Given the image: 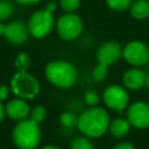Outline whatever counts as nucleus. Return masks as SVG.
<instances>
[{
	"mask_svg": "<svg viewBox=\"0 0 149 149\" xmlns=\"http://www.w3.org/2000/svg\"><path fill=\"white\" fill-rule=\"evenodd\" d=\"M5 115H6V109H5V106L2 105V102L0 101V122L5 119Z\"/></svg>",
	"mask_w": 149,
	"mask_h": 149,
	"instance_id": "28",
	"label": "nucleus"
},
{
	"mask_svg": "<svg viewBox=\"0 0 149 149\" xmlns=\"http://www.w3.org/2000/svg\"><path fill=\"white\" fill-rule=\"evenodd\" d=\"M5 29H6V26L2 23V21H0V36L5 35Z\"/></svg>",
	"mask_w": 149,
	"mask_h": 149,
	"instance_id": "29",
	"label": "nucleus"
},
{
	"mask_svg": "<svg viewBox=\"0 0 149 149\" xmlns=\"http://www.w3.org/2000/svg\"><path fill=\"white\" fill-rule=\"evenodd\" d=\"M146 86L149 88V73L147 74V78H146Z\"/></svg>",
	"mask_w": 149,
	"mask_h": 149,
	"instance_id": "31",
	"label": "nucleus"
},
{
	"mask_svg": "<svg viewBox=\"0 0 149 149\" xmlns=\"http://www.w3.org/2000/svg\"><path fill=\"white\" fill-rule=\"evenodd\" d=\"M84 100H85V102L91 107V106H97L98 104H99V101H100V97H99V94L95 92V91H87L86 93H85V95H84Z\"/></svg>",
	"mask_w": 149,
	"mask_h": 149,
	"instance_id": "24",
	"label": "nucleus"
},
{
	"mask_svg": "<svg viewBox=\"0 0 149 149\" xmlns=\"http://www.w3.org/2000/svg\"><path fill=\"white\" fill-rule=\"evenodd\" d=\"M5 36L12 44H23L29 36L28 26H26L22 21H13L6 24Z\"/></svg>",
	"mask_w": 149,
	"mask_h": 149,
	"instance_id": "11",
	"label": "nucleus"
},
{
	"mask_svg": "<svg viewBox=\"0 0 149 149\" xmlns=\"http://www.w3.org/2000/svg\"><path fill=\"white\" fill-rule=\"evenodd\" d=\"M57 33L62 40L73 41L83 31V21L79 15L73 13H66L62 15L57 21Z\"/></svg>",
	"mask_w": 149,
	"mask_h": 149,
	"instance_id": "6",
	"label": "nucleus"
},
{
	"mask_svg": "<svg viewBox=\"0 0 149 149\" xmlns=\"http://www.w3.org/2000/svg\"><path fill=\"white\" fill-rule=\"evenodd\" d=\"M95 56H97L98 63L109 66L114 64L122 56V49L118 42L107 41V42H104L98 48Z\"/></svg>",
	"mask_w": 149,
	"mask_h": 149,
	"instance_id": "10",
	"label": "nucleus"
},
{
	"mask_svg": "<svg viewBox=\"0 0 149 149\" xmlns=\"http://www.w3.org/2000/svg\"><path fill=\"white\" fill-rule=\"evenodd\" d=\"M102 100L105 105L116 112H121L129 105V94L120 85H109L102 93Z\"/></svg>",
	"mask_w": 149,
	"mask_h": 149,
	"instance_id": "8",
	"label": "nucleus"
},
{
	"mask_svg": "<svg viewBox=\"0 0 149 149\" xmlns=\"http://www.w3.org/2000/svg\"><path fill=\"white\" fill-rule=\"evenodd\" d=\"M70 149H94L93 143L88 140L87 136H77L71 141Z\"/></svg>",
	"mask_w": 149,
	"mask_h": 149,
	"instance_id": "16",
	"label": "nucleus"
},
{
	"mask_svg": "<svg viewBox=\"0 0 149 149\" xmlns=\"http://www.w3.org/2000/svg\"><path fill=\"white\" fill-rule=\"evenodd\" d=\"M146 78H147V74L140 68L135 66L133 69L127 70L123 73L122 81H123V85L127 88L140 90L143 86H146Z\"/></svg>",
	"mask_w": 149,
	"mask_h": 149,
	"instance_id": "13",
	"label": "nucleus"
},
{
	"mask_svg": "<svg viewBox=\"0 0 149 149\" xmlns=\"http://www.w3.org/2000/svg\"><path fill=\"white\" fill-rule=\"evenodd\" d=\"M13 142L19 149H35L41 141L40 123L31 119L17 121L12 133Z\"/></svg>",
	"mask_w": 149,
	"mask_h": 149,
	"instance_id": "3",
	"label": "nucleus"
},
{
	"mask_svg": "<svg viewBox=\"0 0 149 149\" xmlns=\"http://www.w3.org/2000/svg\"><path fill=\"white\" fill-rule=\"evenodd\" d=\"M29 119H31L33 121L37 122V123H41L44 121L45 116H47V111L43 106H35L33 109H30V113H29Z\"/></svg>",
	"mask_w": 149,
	"mask_h": 149,
	"instance_id": "21",
	"label": "nucleus"
},
{
	"mask_svg": "<svg viewBox=\"0 0 149 149\" xmlns=\"http://www.w3.org/2000/svg\"><path fill=\"white\" fill-rule=\"evenodd\" d=\"M122 57L134 66H142L149 62V47L141 41H132L122 49Z\"/></svg>",
	"mask_w": 149,
	"mask_h": 149,
	"instance_id": "7",
	"label": "nucleus"
},
{
	"mask_svg": "<svg viewBox=\"0 0 149 149\" xmlns=\"http://www.w3.org/2000/svg\"><path fill=\"white\" fill-rule=\"evenodd\" d=\"M109 122V114L106 109L98 106H91L78 116L77 127L84 136L95 139L102 136L108 130Z\"/></svg>",
	"mask_w": 149,
	"mask_h": 149,
	"instance_id": "1",
	"label": "nucleus"
},
{
	"mask_svg": "<svg viewBox=\"0 0 149 149\" xmlns=\"http://www.w3.org/2000/svg\"><path fill=\"white\" fill-rule=\"evenodd\" d=\"M47 79L56 87L69 88L74 85L78 72L74 65L66 61H52L47 64L44 70Z\"/></svg>",
	"mask_w": 149,
	"mask_h": 149,
	"instance_id": "2",
	"label": "nucleus"
},
{
	"mask_svg": "<svg viewBox=\"0 0 149 149\" xmlns=\"http://www.w3.org/2000/svg\"><path fill=\"white\" fill-rule=\"evenodd\" d=\"M15 1L21 3V5H31V3H37L41 0H15Z\"/></svg>",
	"mask_w": 149,
	"mask_h": 149,
	"instance_id": "27",
	"label": "nucleus"
},
{
	"mask_svg": "<svg viewBox=\"0 0 149 149\" xmlns=\"http://www.w3.org/2000/svg\"><path fill=\"white\" fill-rule=\"evenodd\" d=\"M130 15L137 20L149 17V0H135L129 7Z\"/></svg>",
	"mask_w": 149,
	"mask_h": 149,
	"instance_id": "15",
	"label": "nucleus"
},
{
	"mask_svg": "<svg viewBox=\"0 0 149 149\" xmlns=\"http://www.w3.org/2000/svg\"><path fill=\"white\" fill-rule=\"evenodd\" d=\"M59 121H61V123H62L64 127L72 128V127H74V126H77L78 116H77L74 113H71V112H63V113L59 115Z\"/></svg>",
	"mask_w": 149,
	"mask_h": 149,
	"instance_id": "17",
	"label": "nucleus"
},
{
	"mask_svg": "<svg viewBox=\"0 0 149 149\" xmlns=\"http://www.w3.org/2000/svg\"><path fill=\"white\" fill-rule=\"evenodd\" d=\"M127 120L130 126L136 128L149 127V104L144 101H135L127 108Z\"/></svg>",
	"mask_w": 149,
	"mask_h": 149,
	"instance_id": "9",
	"label": "nucleus"
},
{
	"mask_svg": "<svg viewBox=\"0 0 149 149\" xmlns=\"http://www.w3.org/2000/svg\"><path fill=\"white\" fill-rule=\"evenodd\" d=\"M10 90L19 98L30 100L40 93V83L27 71H17L10 80Z\"/></svg>",
	"mask_w": 149,
	"mask_h": 149,
	"instance_id": "4",
	"label": "nucleus"
},
{
	"mask_svg": "<svg viewBox=\"0 0 149 149\" xmlns=\"http://www.w3.org/2000/svg\"><path fill=\"white\" fill-rule=\"evenodd\" d=\"M5 109H6V115H8L14 121H21L23 119H27V116L30 113V107L28 102H26V100L22 98L9 100L6 104Z\"/></svg>",
	"mask_w": 149,
	"mask_h": 149,
	"instance_id": "12",
	"label": "nucleus"
},
{
	"mask_svg": "<svg viewBox=\"0 0 149 149\" xmlns=\"http://www.w3.org/2000/svg\"><path fill=\"white\" fill-rule=\"evenodd\" d=\"M14 12V6L8 0H0V21L7 20Z\"/></svg>",
	"mask_w": 149,
	"mask_h": 149,
	"instance_id": "18",
	"label": "nucleus"
},
{
	"mask_svg": "<svg viewBox=\"0 0 149 149\" xmlns=\"http://www.w3.org/2000/svg\"><path fill=\"white\" fill-rule=\"evenodd\" d=\"M132 2H133V0H106L107 6L111 9L116 10V12H121V10L129 8Z\"/></svg>",
	"mask_w": 149,
	"mask_h": 149,
	"instance_id": "20",
	"label": "nucleus"
},
{
	"mask_svg": "<svg viewBox=\"0 0 149 149\" xmlns=\"http://www.w3.org/2000/svg\"><path fill=\"white\" fill-rule=\"evenodd\" d=\"M15 68L17 71H27V69L29 68V64H30V58L28 56V54L26 52H21L16 56L15 58Z\"/></svg>",
	"mask_w": 149,
	"mask_h": 149,
	"instance_id": "19",
	"label": "nucleus"
},
{
	"mask_svg": "<svg viewBox=\"0 0 149 149\" xmlns=\"http://www.w3.org/2000/svg\"><path fill=\"white\" fill-rule=\"evenodd\" d=\"M61 7L66 13H73L78 9L80 5V0H59Z\"/></svg>",
	"mask_w": 149,
	"mask_h": 149,
	"instance_id": "23",
	"label": "nucleus"
},
{
	"mask_svg": "<svg viewBox=\"0 0 149 149\" xmlns=\"http://www.w3.org/2000/svg\"><path fill=\"white\" fill-rule=\"evenodd\" d=\"M148 149H149V148H148Z\"/></svg>",
	"mask_w": 149,
	"mask_h": 149,
	"instance_id": "32",
	"label": "nucleus"
},
{
	"mask_svg": "<svg viewBox=\"0 0 149 149\" xmlns=\"http://www.w3.org/2000/svg\"><path fill=\"white\" fill-rule=\"evenodd\" d=\"M130 129V123L127 120V118H116L113 121L109 122L108 126V132L111 133L112 136L116 139H121L128 134Z\"/></svg>",
	"mask_w": 149,
	"mask_h": 149,
	"instance_id": "14",
	"label": "nucleus"
},
{
	"mask_svg": "<svg viewBox=\"0 0 149 149\" xmlns=\"http://www.w3.org/2000/svg\"><path fill=\"white\" fill-rule=\"evenodd\" d=\"M29 34L35 38L45 37L51 33L55 26V19L52 12L49 9H41L35 12L28 21Z\"/></svg>",
	"mask_w": 149,
	"mask_h": 149,
	"instance_id": "5",
	"label": "nucleus"
},
{
	"mask_svg": "<svg viewBox=\"0 0 149 149\" xmlns=\"http://www.w3.org/2000/svg\"><path fill=\"white\" fill-rule=\"evenodd\" d=\"M8 97V87L5 85H0V101H5Z\"/></svg>",
	"mask_w": 149,
	"mask_h": 149,
	"instance_id": "26",
	"label": "nucleus"
},
{
	"mask_svg": "<svg viewBox=\"0 0 149 149\" xmlns=\"http://www.w3.org/2000/svg\"><path fill=\"white\" fill-rule=\"evenodd\" d=\"M112 149H135V147L130 142H120L116 146H114Z\"/></svg>",
	"mask_w": 149,
	"mask_h": 149,
	"instance_id": "25",
	"label": "nucleus"
},
{
	"mask_svg": "<svg viewBox=\"0 0 149 149\" xmlns=\"http://www.w3.org/2000/svg\"><path fill=\"white\" fill-rule=\"evenodd\" d=\"M107 70H108V66L107 65H104V64H100L98 63V65L93 69V72H92V77L95 81H102L106 79L107 77Z\"/></svg>",
	"mask_w": 149,
	"mask_h": 149,
	"instance_id": "22",
	"label": "nucleus"
},
{
	"mask_svg": "<svg viewBox=\"0 0 149 149\" xmlns=\"http://www.w3.org/2000/svg\"><path fill=\"white\" fill-rule=\"evenodd\" d=\"M41 149H59L58 147H56V146H52V144H49V146H44L43 148H41Z\"/></svg>",
	"mask_w": 149,
	"mask_h": 149,
	"instance_id": "30",
	"label": "nucleus"
}]
</instances>
